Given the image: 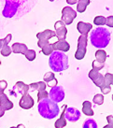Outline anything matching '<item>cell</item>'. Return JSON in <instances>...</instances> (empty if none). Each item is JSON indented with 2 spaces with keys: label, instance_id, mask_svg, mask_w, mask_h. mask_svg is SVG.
<instances>
[{
  "label": "cell",
  "instance_id": "13",
  "mask_svg": "<svg viewBox=\"0 0 113 128\" xmlns=\"http://www.w3.org/2000/svg\"><path fill=\"white\" fill-rule=\"evenodd\" d=\"M35 104V101L32 98V96H30L29 94H25L20 99V102H19V105L24 110H29V108H32L33 106Z\"/></svg>",
  "mask_w": 113,
  "mask_h": 128
},
{
  "label": "cell",
  "instance_id": "1",
  "mask_svg": "<svg viewBox=\"0 0 113 128\" xmlns=\"http://www.w3.org/2000/svg\"><path fill=\"white\" fill-rule=\"evenodd\" d=\"M111 33L108 31L105 27H97L96 28L90 36V40L92 46L102 50L103 48H106L110 42Z\"/></svg>",
  "mask_w": 113,
  "mask_h": 128
},
{
  "label": "cell",
  "instance_id": "28",
  "mask_svg": "<svg viewBox=\"0 0 113 128\" xmlns=\"http://www.w3.org/2000/svg\"><path fill=\"white\" fill-rule=\"evenodd\" d=\"M92 102L96 104V105H102L104 103V96L101 94H97L94 96L92 98Z\"/></svg>",
  "mask_w": 113,
  "mask_h": 128
},
{
  "label": "cell",
  "instance_id": "41",
  "mask_svg": "<svg viewBox=\"0 0 113 128\" xmlns=\"http://www.w3.org/2000/svg\"><path fill=\"white\" fill-rule=\"evenodd\" d=\"M112 100H113V96H112Z\"/></svg>",
  "mask_w": 113,
  "mask_h": 128
},
{
  "label": "cell",
  "instance_id": "33",
  "mask_svg": "<svg viewBox=\"0 0 113 128\" xmlns=\"http://www.w3.org/2000/svg\"><path fill=\"white\" fill-rule=\"evenodd\" d=\"M106 24L110 27H113V16H108L106 18Z\"/></svg>",
  "mask_w": 113,
  "mask_h": 128
},
{
  "label": "cell",
  "instance_id": "35",
  "mask_svg": "<svg viewBox=\"0 0 113 128\" xmlns=\"http://www.w3.org/2000/svg\"><path fill=\"white\" fill-rule=\"evenodd\" d=\"M5 111H6V110H4L3 108H2L1 106H0V118L2 117V116H3L4 114H5Z\"/></svg>",
  "mask_w": 113,
  "mask_h": 128
},
{
  "label": "cell",
  "instance_id": "11",
  "mask_svg": "<svg viewBox=\"0 0 113 128\" xmlns=\"http://www.w3.org/2000/svg\"><path fill=\"white\" fill-rule=\"evenodd\" d=\"M54 28L56 30V36L57 38H58V40H60V41L66 40V34H67V29L66 27L64 22H63L62 21L56 22L54 24Z\"/></svg>",
  "mask_w": 113,
  "mask_h": 128
},
{
  "label": "cell",
  "instance_id": "12",
  "mask_svg": "<svg viewBox=\"0 0 113 128\" xmlns=\"http://www.w3.org/2000/svg\"><path fill=\"white\" fill-rule=\"evenodd\" d=\"M81 113L80 110L75 108H66V119L67 121H70L72 122H75L80 120Z\"/></svg>",
  "mask_w": 113,
  "mask_h": 128
},
{
  "label": "cell",
  "instance_id": "21",
  "mask_svg": "<svg viewBox=\"0 0 113 128\" xmlns=\"http://www.w3.org/2000/svg\"><path fill=\"white\" fill-rule=\"evenodd\" d=\"M66 108H67V105H64V110H63V113L61 115V117L54 124L55 128H63L66 125Z\"/></svg>",
  "mask_w": 113,
  "mask_h": 128
},
{
  "label": "cell",
  "instance_id": "36",
  "mask_svg": "<svg viewBox=\"0 0 113 128\" xmlns=\"http://www.w3.org/2000/svg\"><path fill=\"white\" fill-rule=\"evenodd\" d=\"M66 2L68 4H70V5H73V4H76V3H77V1H76V0H67Z\"/></svg>",
  "mask_w": 113,
  "mask_h": 128
},
{
  "label": "cell",
  "instance_id": "23",
  "mask_svg": "<svg viewBox=\"0 0 113 128\" xmlns=\"http://www.w3.org/2000/svg\"><path fill=\"white\" fill-rule=\"evenodd\" d=\"M29 90L30 91H39V90H46V83L44 82H34L29 85Z\"/></svg>",
  "mask_w": 113,
  "mask_h": 128
},
{
  "label": "cell",
  "instance_id": "34",
  "mask_svg": "<svg viewBox=\"0 0 113 128\" xmlns=\"http://www.w3.org/2000/svg\"><path fill=\"white\" fill-rule=\"evenodd\" d=\"M106 121H108V124L113 125V116L112 115L108 116V117H106Z\"/></svg>",
  "mask_w": 113,
  "mask_h": 128
},
{
  "label": "cell",
  "instance_id": "4",
  "mask_svg": "<svg viewBox=\"0 0 113 128\" xmlns=\"http://www.w3.org/2000/svg\"><path fill=\"white\" fill-rule=\"evenodd\" d=\"M21 6V2L19 1H11L7 0L5 2V7L2 11V14L5 18H12L18 10V8Z\"/></svg>",
  "mask_w": 113,
  "mask_h": 128
},
{
  "label": "cell",
  "instance_id": "5",
  "mask_svg": "<svg viewBox=\"0 0 113 128\" xmlns=\"http://www.w3.org/2000/svg\"><path fill=\"white\" fill-rule=\"evenodd\" d=\"M54 36H56V33L52 31L50 29H47V30H45V31H43L41 33H38V35H36V38H38V46L42 49L43 47L50 44L49 39L52 38Z\"/></svg>",
  "mask_w": 113,
  "mask_h": 128
},
{
  "label": "cell",
  "instance_id": "19",
  "mask_svg": "<svg viewBox=\"0 0 113 128\" xmlns=\"http://www.w3.org/2000/svg\"><path fill=\"white\" fill-rule=\"evenodd\" d=\"M43 80H44V82H46L50 88H52L54 86H57V83H58L56 78H55V76H54V74H53L52 72H48V73H46L45 76H44V78H43Z\"/></svg>",
  "mask_w": 113,
  "mask_h": 128
},
{
  "label": "cell",
  "instance_id": "9",
  "mask_svg": "<svg viewBox=\"0 0 113 128\" xmlns=\"http://www.w3.org/2000/svg\"><path fill=\"white\" fill-rule=\"evenodd\" d=\"M89 78L92 80L94 83L96 84L97 87H99L100 89H102L105 86V78L104 76L99 73L98 70L94 69L92 68L91 71L89 72Z\"/></svg>",
  "mask_w": 113,
  "mask_h": 128
},
{
  "label": "cell",
  "instance_id": "20",
  "mask_svg": "<svg viewBox=\"0 0 113 128\" xmlns=\"http://www.w3.org/2000/svg\"><path fill=\"white\" fill-rule=\"evenodd\" d=\"M12 52L13 54H24L26 52H27V46L25 44H22V43H14L12 45Z\"/></svg>",
  "mask_w": 113,
  "mask_h": 128
},
{
  "label": "cell",
  "instance_id": "10",
  "mask_svg": "<svg viewBox=\"0 0 113 128\" xmlns=\"http://www.w3.org/2000/svg\"><path fill=\"white\" fill-rule=\"evenodd\" d=\"M29 92V85H26L22 82H18L13 86L12 90L10 91V94L14 96H18V94H22L24 96L27 94Z\"/></svg>",
  "mask_w": 113,
  "mask_h": 128
},
{
  "label": "cell",
  "instance_id": "14",
  "mask_svg": "<svg viewBox=\"0 0 113 128\" xmlns=\"http://www.w3.org/2000/svg\"><path fill=\"white\" fill-rule=\"evenodd\" d=\"M11 38H12V35H11V34H8L5 38L2 39V41H3V46H2V49H1V54H2L3 56H8V55L12 52L11 48L8 47V43L10 42Z\"/></svg>",
  "mask_w": 113,
  "mask_h": 128
},
{
  "label": "cell",
  "instance_id": "26",
  "mask_svg": "<svg viewBox=\"0 0 113 128\" xmlns=\"http://www.w3.org/2000/svg\"><path fill=\"white\" fill-rule=\"evenodd\" d=\"M82 128H98V125L94 119H88L83 122Z\"/></svg>",
  "mask_w": 113,
  "mask_h": 128
},
{
  "label": "cell",
  "instance_id": "38",
  "mask_svg": "<svg viewBox=\"0 0 113 128\" xmlns=\"http://www.w3.org/2000/svg\"><path fill=\"white\" fill-rule=\"evenodd\" d=\"M17 128H25V126H24V124H19V125H18Z\"/></svg>",
  "mask_w": 113,
  "mask_h": 128
},
{
  "label": "cell",
  "instance_id": "25",
  "mask_svg": "<svg viewBox=\"0 0 113 128\" xmlns=\"http://www.w3.org/2000/svg\"><path fill=\"white\" fill-rule=\"evenodd\" d=\"M89 4H90L89 0H80V1H78V6H77V10H78V12H80V13L84 12Z\"/></svg>",
  "mask_w": 113,
  "mask_h": 128
},
{
  "label": "cell",
  "instance_id": "31",
  "mask_svg": "<svg viewBox=\"0 0 113 128\" xmlns=\"http://www.w3.org/2000/svg\"><path fill=\"white\" fill-rule=\"evenodd\" d=\"M105 66V63H100L98 61H94L92 62V68L94 69H96V70H101L102 68H104Z\"/></svg>",
  "mask_w": 113,
  "mask_h": 128
},
{
  "label": "cell",
  "instance_id": "27",
  "mask_svg": "<svg viewBox=\"0 0 113 128\" xmlns=\"http://www.w3.org/2000/svg\"><path fill=\"white\" fill-rule=\"evenodd\" d=\"M106 18H105L104 16H96V18L94 19V24L96 25H104L106 24Z\"/></svg>",
  "mask_w": 113,
  "mask_h": 128
},
{
  "label": "cell",
  "instance_id": "8",
  "mask_svg": "<svg viewBox=\"0 0 113 128\" xmlns=\"http://www.w3.org/2000/svg\"><path fill=\"white\" fill-rule=\"evenodd\" d=\"M77 17V12L70 7H64L62 10V22L64 24H71Z\"/></svg>",
  "mask_w": 113,
  "mask_h": 128
},
{
  "label": "cell",
  "instance_id": "40",
  "mask_svg": "<svg viewBox=\"0 0 113 128\" xmlns=\"http://www.w3.org/2000/svg\"><path fill=\"white\" fill-rule=\"evenodd\" d=\"M10 128H17V127H14V126H12V127H10Z\"/></svg>",
  "mask_w": 113,
  "mask_h": 128
},
{
  "label": "cell",
  "instance_id": "16",
  "mask_svg": "<svg viewBox=\"0 0 113 128\" xmlns=\"http://www.w3.org/2000/svg\"><path fill=\"white\" fill-rule=\"evenodd\" d=\"M52 45V49L53 52L54 50H59V52H68L69 49H70V45L66 41V40H63V41H60L58 40L56 42H54Z\"/></svg>",
  "mask_w": 113,
  "mask_h": 128
},
{
  "label": "cell",
  "instance_id": "18",
  "mask_svg": "<svg viewBox=\"0 0 113 128\" xmlns=\"http://www.w3.org/2000/svg\"><path fill=\"white\" fill-rule=\"evenodd\" d=\"M0 106L3 108L5 110H10L13 108V103L11 102L10 100L8 99L7 94H2L0 96Z\"/></svg>",
  "mask_w": 113,
  "mask_h": 128
},
{
  "label": "cell",
  "instance_id": "15",
  "mask_svg": "<svg viewBox=\"0 0 113 128\" xmlns=\"http://www.w3.org/2000/svg\"><path fill=\"white\" fill-rule=\"evenodd\" d=\"M104 78H105V86L101 89V92H102L103 94H106L111 91L110 85L113 84V74L106 73L104 76Z\"/></svg>",
  "mask_w": 113,
  "mask_h": 128
},
{
  "label": "cell",
  "instance_id": "39",
  "mask_svg": "<svg viewBox=\"0 0 113 128\" xmlns=\"http://www.w3.org/2000/svg\"><path fill=\"white\" fill-rule=\"evenodd\" d=\"M2 46H3V41H2V39H0V50L2 49Z\"/></svg>",
  "mask_w": 113,
  "mask_h": 128
},
{
  "label": "cell",
  "instance_id": "29",
  "mask_svg": "<svg viewBox=\"0 0 113 128\" xmlns=\"http://www.w3.org/2000/svg\"><path fill=\"white\" fill-rule=\"evenodd\" d=\"M45 98H49V92L46 90H39L38 92V101L39 102Z\"/></svg>",
  "mask_w": 113,
  "mask_h": 128
},
{
  "label": "cell",
  "instance_id": "37",
  "mask_svg": "<svg viewBox=\"0 0 113 128\" xmlns=\"http://www.w3.org/2000/svg\"><path fill=\"white\" fill-rule=\"evenodd\" d=\"M103 128H113V125H111V124H108V125H106V126H104Z\"/></svg>",
  "mask_w": 113,
  "mask_h": 128
},
{
  "label": "cell",
  "instance_id": "22",
  "mask_svg": "<svg viewBox=\"0 0 113 128\" xmlns=\"http://www.w3.org/2000/svg\"><path fill=\"white\" fill-rule=\"evenodd\" d=\"M82 112L87 116H94V111L92 110V103L90 101H84L82 104Z\"/></svg>",
  "mask_w": 113,
  "mask_h": 128
},
{
  "label": "cell",
  "instance_id": "6",
  "mask_svg": "<svg viewBox=\"0 0 113 128\" xmlns=\"http://www.w3.org/2000/svg\"><path fill=\"white\" fill-rule=\"evenodd\" d=\"M87 50V36H80L78 39V50L75 54V58L78 60L83 59Z\"/></svg>",
  "mask_w": 113,
  "mask_h": 128
},
{
  "label": "cell",
  "instance_id": "2",
  "mask_svg": "<svg viewBox=\"0 0 113 128\" xmlns=\"http://www.w3.org/2000/svg\"><path fill=\"white\" fill-rule=\"evenodd\" d=\"M38 113L45 119L52 120L58 116L60 112V108L58 107L57 103L52 101L50 98H45L38 102Z\"/></svg>",
  "mask_w": 113,
  "mask_h": 128
},
{
  "label": "cell",
  "instance_id": "30",
  "mask_svg": "<svg viewBox=\"0 0 113 128\" xmlns=\"http://www.w3.org/2000/svg\"><path fill=\"white\" fill-rule=\"evenodd\" d=\"M24 55L28 61H34L36 58V52L34 50H27Z\"/></svg>",
  "mask_w": 113,
  "mask_h": 128
},
{
  "label": "cell",
  "instance_id": "3",
  "mask_svg": "<svg viewBox=\"0 0 113 128\" xmlns=\"http://www.w3.org/2000/svg\"><path fill=\"white\" fill-rule=\"evenodd\" d=\"M50 68L53 72H62L68 68V57L64 52L54 50L50 55Z\"/></svg>",
  "mask_w": 113,
  "mask_h": 128
},
{
  "label": "cell",
  "instance_id": "32",
  "mask_svg": "<svg viewBox=\"0 0 113 128\" xmlns=\"http://www.w3.org/2000/svg\"><path fill=\"white\" fill-rule=\"evenodd\" d=\"M8 86V82L6 80H0V96L4 94V91L7 88Z\"/></svg>",
  "mask_w": 113,
  "mask_h": 128
},
{
  "label": "cell",
  "instance_id": "24",
  "mask_svg": "<svg viewBox=\"0 0 113 128\" xmlns=\"http://www.w3.org/2000/svg\"><path fill=\"white\" fill-rule=\"evenodd\" d=\"M96 61H98L100 63H105V61H106V52L103 50H96Z\"/></svg>",
  "mask_w": 113,
  "mask_h": 128
},
{
  "label": "cell",
  "instance_id": "17",
  "mask_svg": "<svg viewBox=\"0 0 113 128\" xmlns=\"http://www.w3.org/2000/svg\"><path fill=\"white\" fill-rule=\"evenodd\" d=\"M92 28V25L88 22H78L77 24V29L78 31L81 34V36H87L89 31H91Z\"/></svg>",
  "mask_w": 113,
  "mask_h": 128
},
{
  "label": "cell",
  "instance_id": "7",
  "mask_svg": "<svg viewBox=\"0 0 113 128\" xmlns=\"http://www.w3.org/2000/svg\"><path fill=\"white\" fill-rule=\"evenodd\" d=\"M50 99L54 101L55 103H59L63 101L64 98V89L62 86H54L52 87L49 92Z\"/></svg>",
  "mask_w": 113,
  "mask_h": 128
}]
</instances>
